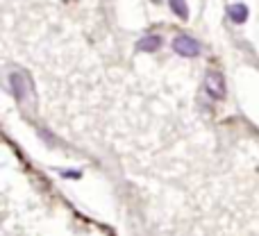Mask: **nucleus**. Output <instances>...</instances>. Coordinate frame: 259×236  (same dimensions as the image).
<instances>
[{
    "label": "nucleus",
    "instance_id": "nucleus-3",
    "mask_svg": "<svg viewBox=\"0 0 259 236\" xmlns=\"http://www.w3.org/2000/svg\"><path fill=\"white\" fill-rule=\"evenodd\" d=\"M9 82H12L14 96H16L18 100H25V93H27V89H30V80H27L25 73H23V71H14L12 75H9Z\"/></svg>",
    "mask_w": 259,
    "mask_h": 236
},
{
    "label": "nucleus",
    "instance_id": "nucleus-1",
    "mask_svg": "<svg viewBox=\"0 0 259 236\" xmlns=\"http://www.w3.org/2000/svg\"><path fill=\"white\" fill-rule=\"evenodd\" d=\"M173 50L178 55H182V57H198L200 55V43L196 39H191V36L182 34V36H175Z\"/></svg>",
    "mask_w": 259,
    "mask_h": 236
},
{
    "label": "nucleus",
    "instance_id": "nucleus-5",
    "mask_svg": "<svg viewBox=\"0 0 259 236\" xmlns=\"http://www.w3.org/2000/svg\"><path fill=\"white\" fill-rule=\"evenodd\" d=\"M228 16L232 18L234 23H246V18H248V7H246V5H232V7L228 9Z\"/></svg>",
    "mask_w": 259,
    "mask_h": 236
},
{
    "label": "nucleus",
    "instance_id": "nucleus-6",
    "mask_svg": "<svg viewBox=\"0 0 259 236\" xmlns=\"http://www.w3.org/2000/svg\"><path fill=\"white\" fill-rule=\"evenodd\" d=\"M170 3V9H173L178 16H182V18H187L189 14H187V3L184 0H168Z\"/></svg>",
    "mask_w": 259,
    "mask_h": 236
},
{
    "label": "nucleus",
    "instance_id": "nucleus-4",
    "mask_svg": "<svg viewBox=\"0 0 259 236\" xmlns=\"http://www.w3.org/2000/svg\"><path fill=\"white\" fill-rule=\"evenodd\" d=\"M161 45V36H157V34H150V36H146V39H141L137 43V48L139 50H143V53H155L157 48Z\"/></svg>",
    "mask_w": 259,
    "mask_h": 236
},
{
    "label": "nucleus",
    "instance_id": "nucleus-2",
    "mask_svg": "<svg viewBox=\"0 0 259 236\" xmlns=\"http://www.w3.org/2000/svg\"><path fill=\"white\" fill-rule=\"evenodd\" d=\"M205 91L209 93V98H214V100H221L225 96V80H223V75L221 73H216V71H209L205 75Z\"/></svg>",
    "mask_w": 259,
    "mask_h": 236
},
{
    "label": "nucleus",
    "instance_id": "nucleus-7",
    "mask_svg": "<svg viewBox=\"0 0 259 236\" xmlns=\"http://www.w3.org/2000/svg\"><path fill=\"white\" fill-rule=\"evenodd\" d=\"M80 170H66V173H64V177H80Z\"/></svg>",
    "mask_w": 259,
    "mask_h": 236
}]
</instances>
